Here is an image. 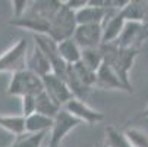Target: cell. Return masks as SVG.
Here are the masks:
<instances>
[{
    "instance_id": "cell-1",
    "label": "cell",
    "mask_w": 148,
    "mask_h": 147,
    "mask_svg": "<svg viewBox=\"0 0 148 147\" xmlns=\"http://www.w3.org/2000/svg\"><path fill=\"white\" fill-rule=\"evenodd\" d=\"M101 49L104 55V62L109 63L114 69V72L119 75V78L123 81L125 86L131 91H134L129 74L135 63V59L138 57L139 50L138 49H123V47H119L116 43L101 44Z\"/></svg>"
},
{
    "instance_id": "cell-2",
    "label": "cell",
    "mask_w": 148,
    "mask_h": 147,
    "mask_svg": "<svg viewBox=\"0 0 148 147\" xmlns=\"http://www.w3.org/2000/svg\"><path fill=\"white\" fill-rule=\"evenodd\" d=\"M44 91L43 78L32 74L28 69L19 71L16 74H12V78L8 86V93L15 97H25V96H34L37 97Z\"/></svg>"
},
{
    "instance_id": "cell-3",
    "label": "cell",
    "mask_w": 148,
    "mask_h": 147,
    "mask_svg": "<svg viewBox=\"0 0 148 147\" xmlns=\"http://www.w3.org/2000/svg\"><path fill=\"white\" fill-rule=\"evenodd\" d=\"M28 57V41L25 38H19L15 44L0 55V74L10 72L16 74L19 71L27 69Z\"/></svg>"
},
{
    "instance_id": "cell-4",
    "label": "cell",
    "mask_w": 148,
    "mask_h": 147,
    "mask_svg": "<svg viewBox=\"0 0 148 147\" xmlns=\"http://www.w3.org/2000/svg\"><path fill=\"white\" fill-rule=\"evenodd\" d=\"M76 27H78V22H76L75 12L68 9L65 6V3H63L60 10L57 12V15L53 18L51 24H50L49 35L56 41V43H60L63 40L72 38Z\"/></svg>"
},
{
    "instance_id": "cell-5",
    "label": "cell",
    "mask_w": 148,
    "mask_h": 147,
    "mask_svg": "<svg viewBox=\"0 0 148 147\" xmlns=\"http://www.w3.org/2000/svg\"><path fill=\"white\" fill-rule=\"evenodd\" d=\"M79 125H82L81 121H78L75 116H72L68 110L62 109L59 112V115L54 118V124H53V128L50 131V141H49V146L51 147H59L63 144V140L65 137L73 131L75 128H78Z\"/></svg>"
},
{
    "instance_id": "cell-6",
    "label": "cell",
    "mask_w": 148,
    "mask_h": 147,
    "mask_svg": "<svg viewBox=\"0 0 148 147\" xmlns=\"http://www.w3.org/2000/svg\"><path fill=\"white\" fill-rule=\"evenodd\" d=\"M43 84H44V91L62 109L68 104V101H71L75 97L71 88L68 87V84L57 75H54L53 72L43 78Z\"/></svg>"
},
{
    "instance_id": "cell-7",
    "label": "cell",
    "mask_w": 148,
    "mask_h": 147,
    "mask_svg": "<svg viewBox=\"0 0 148 147\" xmlns=\"http://www.w3.org/2000/svg\"><path fill=\"white\" fill-rule=\"evenodd\" d=\"M63 109L68 110L78 121H81L82 124H87V125H94L104 119V115L100 110L92 109L90 104L85 103V100H81L76 97H73L71 101H68V104Z\"/></svg>"
},
{
    "instance_id": "cell-8",
    "label": "cell",
    "mask_w": 148,
    "mask_h": 147,
    "mask_svg": "<svg viewBox=\"0 0 148 147\" xmlns=\"http://www.w3.org/2000/svg\"><path fill=\"white\" fill-rule=\"evenodd\" d=\"M81 49H92L103 44V27L97 24H79L73 34Z\"/></svg>"
},
{
    "instance_id": "cell-9",
    "label": "cell",
    "mask_w": 148,
    "mask_h": 147,
    "mask_svg": "<svg viewBox=\"0 0 148 147\" xmlns=\"http://www.w3.org/2000/svg\"><path fill=\"white\" fill-rule=\"evenodd\" d=\"M10 25L13 27H19V28H25L34 34H47L50 32V21L43 18V16H40L38 13H35L34 10H29L22 16V18H18V19H12Z\"/></svg>"
},
{
    "instance_id": "cell-10",
    "label": "cell",
    "mask_w": 148,
    "mask_h": 147,
    "mask_svg": "<svg viewBox=\"0 0 148 147\" xmlns=\"http://www.w3.org/2000/svg\"><path fill=\"white\" fill-rule=\"evenodd\" d=\"M95 77H97V82H95L97 88H101V90H120V91H126V93H132L123 84V81L114 72V69L109 63H106V62L100 66Z\"/></svg>"
},
{
    "instance_id": "cell-11",
    "label": "cell",
    "mask_w": 148,
    "mask_h": 147,
    "mask_svg": "<svg viewBox=\"0 0 148 147\" xmlns=\"http://www.w3.org/2000/svg\"><path fill=\"white\" fill-rule=\"evenodd\" d=\"M126 21L122 18L120 10H110L103 24V44L116 43L119 40Z\"/></svg>"
},
{
    "instance_id": "cell-12",
    "label": "cell",
    "mask_w": 148,
    "mask_h": 147,
    "mask_svg": "<svg viewBox=\"0 0 148 147\" xmlns=\"http://www.w3.org/2000/svg\"><path fill=\"white\" fill-rule=\"evenodd\" d=\"M144 40V24L126 22L116 44L123 49H138V44Z\"/></svg>"
},
{
    "instance_id": "cell-13",
    "label": "cell",
    "mask_w": 148,
    "mask_h": 147,
    "mask_svg": "<svg viewBox=\"0 0 148 147\" xmlns=\"http://www.w3.org/2000/svg\"><path fill=\"white\" fill-rule=\"evenodd\" d=\"M27 69L31 71L32 74L38 75L40 78H44L46 75L51 74V63L47 59V56L41 52L37 46H34V50L31 53H28L27 57Z\"/></svg>"
},
{
    "instance_id": "cell-14",
    "label": "cell",
    "mask_w": 148,
    "mask_h": 147,
    "mask_svg": "<svg viewBox=\"0 0 148 147\" xmlns=\"http://www.w3.org/2000/svg\"><path fill=\"white\" fill-rule=\"evenodd\" d=\"M109 12L110 10L103 9L100 6H95V5L91 3V0H88V5L85 8H82L81 10H78L75 13V16H76L78 25L79 24H97V25L103 27Z\"/></svg>"
},
{
    "instance_id": "cell-15",
    "label": "cell",
    "mask_w": 148,
    "mask_h": 147,
    "mask_svg": "<svg viewBox=\"0 0 148 147\" xmlns=\"http://www.w3.org/2000/svg\"><path fill=\"white\" fill-rule=\"evenodd\" d=\"M57 50H59L60 59L63 62H66L68 65H75V63H78V62L81 60L82 49L79 47V44L75 41L73 37L57 43Z\"/></svg>"
},
{
    "instance_id": "cell-16",
    "label": "cell",
    "mask_w": 148,
    "mask_h": 147,
    "mask_svg": "<svg viewBox=\"0 0 148 147\" xmlns=\"http://www.w3.org/2000/svg\"><path fill=\"white\" fill-rule=\"evenodd\" d=\"M120 15L126 22H141L145 21V0H128L120 9Z\"/></svg>"
},
{
    "instance_id": "cell-17",
    "label": "cell",
    "mask_w": 148,
    "mask_h": 147,
    "mask_svg": "<svg viewBox=\"0 0 148 147\" xmlns=\"http://www.w3.org/2000/svg\"><path fill=\"white\" fill-rule=\"evenodd\" d=\"M53 124H54V119L35 112V113L25 118V131L31 133V134H40V133L50 134V131L53 128Z\"/></svg>"
},
{
    "instance_id": "cell-18",
    "label": "cell",
    "mask_w": 148,
    "mask_h": 147,
    "mask_svg": "<svg viewBox=\"0 0 148 147\" xmlns=\"http://www.w3.org/2000/svg\"><path fill=\"white\" fill-rule=\"evenodd\" d=\"M0 128L19 137L25 134V118L22 115H0Z\"/></svg>"
},
{
    "instance_id": "cell-19",
    "label": "cell",
    "mask_w": 148,
    "mask_h": 147,
    "mask_svg": "<svg viewBox=\"0 0 148 147\" xmlns=\"http://www.w3.org/2000/svg\"><path fill=\"white\" fill-rule=\"evenodd\" d=\"M60 110H62V108L57 106V104L50 99V96L46 91H43L41 94H38L35 97V112L37 113L54 119L59 115Z\"/></svg>"
},
{
    "instance_id": "cell-20",
    "label": "cell",
    "mask_w": 148,
    "mask_h": 147,
    "mask_svg": "<svg viewBox=\"0 0 148 147\" xmlns=\"http://www.w3.org/2000/svg\"><path fill=\"white\" fill-rule=\"evenodd\" d=\"M79 62L82 65H85L88 69H91L92 72L97 74L100 66L104 63V55H103L101 46L100 47H92V49H82Z\"/></svg>"
},
{
    "instance_id": "cell-21",
    "label": "cell",
    "mask_w": 148,
    "mask_h": 147,
    "mask_svg": "<svg viewBox=\"0 0 148 147\" xmlns=\"http://www.w3.org/2000/svg\"><path fill=\"white\" fill-rule=\"evenodd\" d=\"M46 135H47V133H40V134L25 133L22 135L16 137V140L9 147H41Z\"/></svg>"
},
{
    "instance_id": "cell-22",
    "label": "cell",
    "mask_w": 148,
    "mask_h": 147,
    "mask_svg": "<svg viewBox=\"0 0 148 147\" xmlns=\"http://www.w3.org/2000/svg\"><path fill=\"white\" fill-rule=\"evenodd\" d=\"M131 147H148V134L139 128H126L123 131Z\"/></svg>"
},
{
    "instance_id": "cell-23",
    "label": "cell",
    "mask_w": 148,
    "mask_h": 147,
    "mask_svg": "<svg viewBox=\"0 0 148 147\" xmlns=\"http://www.w3.org/2000/svg\"><path fill=\"white\" fill-rule=\"evenodd\" d=\"M12 8H13V19H18V18H22L29 10L31 2H28V0H13Z\"/></svg>"
},
{
    "instance_id": "cell-24",
    "label": "cell",
    "mask_w": 148,
    "mask_h": 147,
    "mask_svg": "<svg viewBox=\"0 0 148 147\" xmlns=\"http://www.w3.org/2000/svg\"><path fill=\"white\" fill-rule=\"evenodd\" d=\"M22 103V116L27 118L32 113H35V97L34 96H25L21 99Z\"/></svg>"
},
{
    "instance_id": "cell-25",
    "label": "cell",
    "mask_w": 148,
    "mask_h": 147,
    "mask_svg": "<svg viewBox=\"0 0 148 147\" xmlns=\"http://www.w3.org/2000/svg\"><path fill=\"white\" fill-rule=\"evenodd\" d=\"M63 3H65L68 9L76 13L78 10H81L82 8H85L88 5V0H68V2H63Z\"/></svg>"
},
{
    "instance_id": "cell-26",
    "label": "cell",
    "mask_w": 148,
    "mask_h": 147,
    "mask_svg": "<svg viewBox=\"0 0 148 147\" xmlns=\"http://www.w3.org/2000/svg\"><path fill=\"white\" fill-rule=\"evenodd\" d=\"M144 38H145V40L148 38V22L144 24Z\"/></svg>"
},
{
    "instance_id": "cell-27",
    "label": "cell",
    "mask_w": 148,
    "mask_h": 147,
    "mask_svg": "<svg viewBox=\"0 0 148 147\" xmlns=\"http://www.w3.org/2000/svg\"><path fill=\"white\" fill-rule=\"evenodd\" d=\"M95 147H110V146H109L107 143H106V141H104V143H100V144H97Z\"/></svg>"
},
{
    "instance_id": "cell-28",
    "label": "cell",
    "mask_w": 148,
    "mask_h": 147,
    "mask_svg": "<svg viewBox=\"0 0 148 147\" xmlns=\"http://www.w3.org/2000/svg\"><path fill=\"white\" fill-rule=\"evenodd\" d=\"M141 116H144V118H148V106L145 108V110L142 112V115H141Z\"/></svg>"
},
{
    "instance_id": "cell-29",
    "label": "cell",
    "mask_w": 148,
    "mask_h": 147,
    "mask_svg": "<svg viewBox=\"0 0 148 147\" xmlns=\"http://www.w3.org/2000/svg\"><path fill=\"white\" fill-rule=\"evenodd\" d=\"M60 147H65V146H63V144H62V146H60Z\"/></svg>"
},
{
    "instance_id": "cell-30",
    "label": "cell",
    "mask_w": 148,
    "mask_h": 147,
    "mask_svg": "<svg viewBox=\"0 0 148 147\" xmlns=\"http://www.w3.org/2000/svg\"><path fill=\"white\" fill-rule=\"evenodd\" d=\"M47 147H51V146H47ZM59 147H60V146H59Z\"/></svg>"
}]
</instances>
